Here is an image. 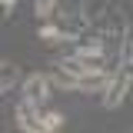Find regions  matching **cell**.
<instances>
[{
	"mask_svg": "<svg viewBox=\"0 0 133 133\" xmlns=\"http://www.w3.org/2000/svg\"><path fill=\"white\" fill-rule=\"evenodd\" d=\"M130 80H133V70H127V66H120V73H113V77H110L107 90H103V107H107V110H116V107L127 100Z\"/></svg>",
	"mask_w": 133,
	"mask_h": 133,
	"instance_id": "1",
	"label": "cell"
},
{
	"mask_svg": "<svg viewBox=\"0 0 133 133\" xmlns=\"http://www.w3.org/2000/svg\"><path fill=\"white\" fill-rule=\"evenodd\" d=\"M40 103H33V100H20L17 103V110H14V120H17V127L23 133H43V116H40V110H37Z\"/></svg>",
	"mask_w": 133,
	"mask_h": 133,
	"instance_id": "2",
	"label": "cell"
},
{
	"mask_svg": "<svg viewBox=\"0 0 133 133\" xmlns=\"http://www.w3.org/2000/svg\"><path fill=\"white\" fill-rule=\"evenodd\" d=\"M107 83H110V73L103 66L100 70H83V73H77V90L80 93H103Z\"/></svg>",
	"mask_w": 133,
	"mask_h": 133,
	"instance_id": "3",
	"label": "cell"
},
{
	"mask_svg": "<svg viewBox=\"0 0 133 133\" xmlns=\"http://www.w3.org/2000/svg\"><path fill=\"white\" fill-rule=\"evenodd\" d=\"M50 77H43V73H33V77H27L23 80V87H20V93L27 100H33V103H43V100L50 97Z\"/></svg>",
	"mask_w": 133,
	"mask_h": 133,
	"instance_id": "4",
	"label": "cell"
},
{
	"mask_svg": "<svg viewBox=\"0 0 133 133\" xmlns=\"http://www.w3.org/2000/svg\"><path fill=\"white\" fill-rule=\"evenodd\" d=\"M120 66L133 70V33H127V37H123V50H120Z\"/></svg>",
	"mask_w": 133,
	"mask_h": 133,
	"instance_id": "5",
	"label": "cell"
},
{
	"mask_svg": "<svg viewBox=\"0 0 133 133\" xmlns=\"http://www.w3.org/2000/svg\"><path fill=\"white\" fill-rule=\"evenodd\" d=\"M14 80H17V66L0 63V93H3L7 87H14Z\"/></svg>",
	"mask_w": 133,
	"mask_h": 133,
	"instance_id": "6",
	"label": "cell"
},
{
	"mask_svg": "<svg viewBox=\"0 0 133 133\" xmlns=\"http://www.w3.org/2000/svg\"><path fill=\"white\" fill-rule=\"evenodd\" d=\"M53 7H57V0H33V10H37L40 20H47V17L53 14Z\"/></svg>",
	"mask_w": 133,
	"mask_h": 133,
	"instance_id": "7",
	"label": "cell"
},
{
	"mask_svg": "<svg viewBox=\"0 0 133 133\" xmlns=\"http://www.w3.org/2000/svg\"><path fill=\"white\" fill-rule=\"evenodd\" d=\"M63 127V113H43V133L47 130H60Z\"/></svg>",
	"mask_w": 133,
	"mask_h": 133,
	"instance_id": "8",
	"label": "cell"
},
{
	"mask_svg": "<svg viewBox=\"0 0 133 133\" xmlns=\"http://www.w3.org/2000/svg\"><path fill=\"white\" fill-rule=\"evenodd\" d=\"M40 40H47V43H57V40H63V33L57 30V27H43V30H40Z\"/></svg>",
	"mask_w": 133,
	"mask_h": 133,
	"instance_id": "9",
	"label": "cell"
},
{
	"mask_svg": "<svg viewBox=\"0 0 133 133\" xmlns=\"http://www.w3.org/2000/svg\"><path fill=\"white\" fill-rule=\"evenodd\" d=\"M14 3H17V0H3V7H14Z\"/></svg>",
	"mask_w": 133,
	"mask_h": 133,
	"instance_id": "10",
	"label": "cell"
},
{
	"mask_svg": "<svg viewBox=\"0 0 133 133\" xmlns=\"http://www.w3.org/2000/svg\"><path fill=\"white\" fill-rule=\"evenodd\" d=\"M0 7H3V0H0Z\"/></svg>",
	"mask_w": 133,
	"mask_h": 133,
	"instance_id": "11",
	"label": "cell"
}]
</instances>
